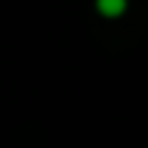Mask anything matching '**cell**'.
Wrapping results in <instances>:
<instances>
[{"instance_id": "cell-1", "label": "cell", "mask_w": 148, "mask_h": 148, "mask_svg": "<svg viewBox=\"0 0 148 148\" xmlns=\"http://www.w3.org/2000/svg\"><path fill=\"white\" fill-rule=\"evenodd\" d=\"M94 8H96V13H99L101 18L112 21V18L125 16V10H127V0H94Z\"/></svg>"}]
</instances>
